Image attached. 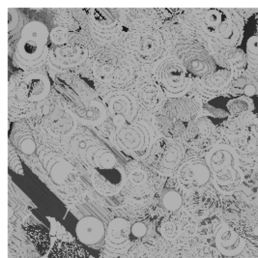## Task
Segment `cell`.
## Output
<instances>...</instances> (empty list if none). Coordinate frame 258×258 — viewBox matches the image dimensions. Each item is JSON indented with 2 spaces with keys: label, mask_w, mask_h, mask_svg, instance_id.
<instances>
[{
  "label": "cell",
  "mask_w": 258,
  "mask_h": 258,
  "mask_svg": "<svg viewBox=\"0 0 258 258\" xmlns=\"http://www.w3.org/2000/svg\"><path fill=\"white\" fill-rule=\"evenodd\" d=\"M175 178L182 188L194 191L206 187L211 182V170L205 158L190 157L179 166Z\"/></svg>",
  "instance_id": "15"
},
{
  "label": "cell",
  "mask_w": 258,
  "mask_h": 258,
  "mask_svg": "<svg viewBox=\"0 0 258 258\" xmlns=\"http://www.w3.org/2000/svg\"><path fill=\"white\" fill-rule=\"evenodd\" d=\"M123 44L137 61L153 64L164 56L167 48V38L156 22L141 18L128 26L123 34Z\"/></svg>",
  "instance_id": "1"
},
{
  "label": "cell",
  "mask_w": 258,
  "mask_h": 258,
  "mask_svg": "<svg viewBox=\"0 0 258 258\" xmlns=\"http://www.w3.org/2000/svg\"><path fill=\"white\" fill-rule=\"evenodd\" d=\"M199 18L203 31L223 47H235L241 43L244 24L236 10L205 9Z\"/></svg>",
  "instance_id": "6"
},
{
  "label": "cell",
  "mask_w": 258,
  "mask_h": 258,
  "mask_svg": "<svg viewBox=\"0 0 258 258\" xmlns=\"http://www.w3.org/2000/svg\"><path fill=\"white\" fill-rule=\"evenodd\" d=\"M13 133L12 141L15 147L23 154L25 158L33 159L35 157L38 145L36 142L32 131L27 125H19Z\"/></svg>",
  "instance_id": "27"
},
{
  "label": "cell",
  "mask_w": 258,
  "mask_h": 258,
  "mask_svg": "<svg viewBox=\"0 0 258 258\" xmlns=\"http://www.w3.org/2000/svg\"><path fill=\"white\" fill-rule=\"evenodd\" d=\"M205 160L211 170L212 185L219 194L232 196L242 188L245 177L234 147L216 144L206 153Z\"/></svg>",
  "instance_id": "2"
},
{
  "label": "cell",
  "mask_w": 258,
  "mask_h": 258,
  "mask_svg": "<svg viewBox=\"0 0 258 258\" xmlns=\"http://www.w3.org/2000/svg\"><path fill=\"white\" fill-rule=\"evenodd\" d=\"M207 110L211 113L213 117L216 118H226L230 116V114L228 113V111L226 109H223V108H218L216 106L208 105L207 106Z\"/></svg>",
  "instance_id": "39"
},
{
  "label": "cell",
  "mask_w": 258,
  "mask_h": 258,
  "mask_svg": "<svg viewBox=\"0 0 258 258\" xmlns=\"http://www.w3.org/2000/svg\"><path fill=\"white\" fill-rule=\"evenodd\" d=\"M243 117H244L243 122L249 129L250 134L258 140V113L253 114L252 112H249L243 115Z\"/></svg>",
  "instance_id": "37"
},
{
  "label": "cell",
  "mask_w": 258,
  "mask_h": 258,
  "mask_svg": "<svg viewBox=\"0 0 258 258\" xmlns=\"http://www.w3.org/2000/svg\"><path fill=\"white\" fill-rule=\"evenodd\" d=\"M246 51L248 62L258 63V36H251L247 39Z\"/></svg>",
  "instance_id": "36"
},
{
  "label": "cell",
  "mask_w": 258,
  "mask_h": 258,
  "mask_svg": "<svg viewBox=\"0 0 258 258\" xmlns=\"http://www.w3.org/2000/svg\"><path fill=\"white\" fill-rule=\"evenodd\" d=\"M71 114L82 125L87 127H99L107 118V110L103 102L90 99L83 101L80 105L67 106Z\"/></svg>",
  "instance_id": "19"
},
{
  "label": "cell",
  "mask_w": 258,
  "mask_h": 258,
  "mask_svg": "<svg viewBox=\"0 0 258 258\" xmlns=\"http://www.w3.org/2000/svg\"><path fill=\"white\" fill-rule=\"evenodd\" d=\"M225 108L230 116L240 117L246 113L252 112L254 110V103L248 97H236L226 103Z\"/></svg>",
  "instance_id": "32"
},
{
  "label": "cell",
  "mask_w": 258,
  "mask_h": 258,
  "mask_svg": "<svg viewBox=\"0 0 258 258\" xmlns=\"http://www.w3.org/2000/svg\"><path fill=\"white\" fill-rule=\"evenodd\" d=\"M44 168L48 179L56 187H68L69 185L78 184L79 174L73 164L66 159L56 154L44 156Z\"/></svg>",
  "instance_id": "17"
},
{
  "label": "cell",
  "mask_w": 258,
  "mask_h": 258,
  "mask_svg": "<svg viewBox=\"0 0 258 258\" xmlns=\"http://www.w3.org/2000/svg\"><path fill=\"white\" fill-rule=\"evenodd\" d=\"M204 188L194 190L195 195L189 200L190 210L198 216H203L211 212L218 202V198L216 195L218 191L216 189H205Z\"/></svg>",
  "instance_id": "28"
},
{
  "label": "cell",
  "mask_w": 258,
  "mask_h": 258,
  "mask_svg": "<svg viewBox=\"0 0 258 258\" xmlns=\"http://www.w3.org/2000/svg\"><path fill=\"white\" fill-rule=\"evenodd\" d=\"M89 57V49L86 43L79 36H74L70 42L61 47L50 48L48 59L59 70L75 69L86 62Z\"/></svg>",
  "instance_id": "14"
},
{
  "label": "cell",
  "mask_w": 258,
  "mask_h": 258,
  "mask_svg": "<svg viewBox=\"0 0 258 258\" xmlns=\"http://www.w3.org/2000/svg\"><path fill=\"white\" fill-rule=\"evenodd\" d=\"M157 141L152 126L143 121H136L117 128L111 137V141L118 150L136 161L147 159Z\"/></svg>",
  "instance_id": "7"
},
{
  "label": "cell",
  "mask_w": 258,
  "mask_h": 258,
  "mask_svg": "<svg viewBox=\"0 0 258 258\" xmlns=\"http://www.w3.org/2000/svg\"><path fill=\"white\" fill-rule=\"evenodd\" d=\"M246 245L245 239L238 234L229 223H222L216 231L215 246L225 257H235L241 254L246 249Z\"/></svg>",
  "instance_id": "18"
},
{
  "label": "cell",
  "mask_w": 258,
  "mask_h": 258,
  "mask_svg": "<svg viewBox=\"0 0 258 258\" xmlns=\"http://www.w3.org/2000/svg\"><path fill=\"white\" fill-rule=\"evenodd\" d=\"M132 224L124 218L112 219L106 226V240L107 245L121 248L129 242Z\"/></svg>",
  "instance_id": "26"
},
{
  "label": "cell",
  "mask_w": 258,
  "mask_h": 258,
  "mask_svg": "<svg viewBox=\"0 0 258 258\" xmlns=\"http://www.w3.org/2000/svg\"><path fill=\"white\" fill-rule=\"evenodd\" d=\"M232 226L258 258V208L250 207L241 211L238 221Z\"/></svg>",
  "instance_id": "22"
},
{
  "label": "cell",
  "mask_w": 258,
  "mask_h": 258,
  "mask_svg": "<svg viewBox=\"0 0 258 258\" xmlns=\"http://www.w3.org/2000/svg\"><path fill=\"white\" fill-rule=\"evenodd\" d=\"M49 40L55 47L65 46L70 42V32L63 26H56L49 32Z\"/></svg>",
  "instance_id": "35"
},
{
  "label": "cell",
  "mask_w": 258,
  "mask_h": 258,
  "mask_svg": "<svg viewBox=\"0 0 258 258\" xmlns=\"http://www.w3.org/2000/svg\"><path fill=\"white\" fill-rule=\"evenodd\" d=\"M113 126L120 128L136 122L139 105L136 98L125 90H115L105 96L103 100Z\"/></svg>",
  "instance_id": "13"
},
{
  "label": "cell",
  "mask_w": 258,
  "mask_h": 258,
  "mask_svg": "<svg viewBox=\"0 0 258 258\" xmlns=\"http://www.w3.org/2000/svg\"><path fill=\"white\" fill-rule=\"evenodd\" d=\"M50 258H89L85 248L77 241H57L52 246Z\"/></svg>",
  "instance_id": "30"
},
{
  "label": "cell",
  "mask_w": 258,
  "mask_h": 258,
  "mask_svg": "<svg viewBox=\"0 0 258 258\" xmlns=\"http://www.w3.org/2000/svg\"><path fill=\"white\" fill-rule=\"evenodd\" d=\"M91 184L102 197L118 196L127 185L128 174L117 157L108 147L102 145L90 161Z\"/></svg>",
  "instance_id": "4"
},
{
  "label": "cell",
  "mask_w": 258,
  "mask_h": 258,
  "mask_svg": "<svg viewBox=\"0 0 258 258\" xmlns=\"http://www.w3.org/2000/svg\"><path fill=\"white\" fill-rule=\"evenodd\" d=\"M136 100L139 106L148 111H159L164 103V89L158 82L145 80L139 84L136 91Z\"/></svg>",
  "instance_id": "21"
},
{
  "label": "cell",
  "mask_w": 258,
  "mask_h": 258,
  "mask_svg": "<svg viewBox=\"0 0 258 258\" xmlns=\"http://www.w3.org/2000/svg\"><path fill=\"white\" fill-rule=\"evenodd\" d=\"M49 31L47 25L33 21L25 24L15 47V60L24 70H36L48 58Z\"/></svg>",
  "instance_id": "5"
},
{
  "label": "cell",
  "mask_w": 258,
  "mask_h": 258,
  "mask_svg": "<svg viewBox=\"0 0 258 258\" xmlns=\"http://www.w3.org/2000/svg\"><path fill=\"white\" fill-rule=\"evenodd\" d=\"M156 75L157 82L164 91L177 97H182L185 94L191 82L184 64L174 57H168L162 61Z\"/></svg>",
  "instance_id": "11"
},
{
  "label": "cell",
  "mask_w": 258,
  "mask_h": 258,
  "mask_svg": "<svg viewBox=\"0 0 258 258\" xmlns=\"http://www.w3.org/2000/svg\"><path fill=\"white\" fill-rule=\"evenodd\" d=\"M198 119L196 105L184 96L165 101L159 110L157 125L165 138H182L190 124Z\"/></svg>",
  "instance_id": "8"
},
{
  "label": "cell",
  "mask_w": 258,
  "mask_h": 258,
  "mask_svg": "<svg viewBox=\"0 0 258 258\" xmlns=\"http://www.w3.org/2000/svg\"><path fill=\"white\" fill-rule=\"evenodd\" d=\"M76 234L80 242L86 246L100 244L106 237V228L104 223L93 216L81 219L76 225Z\"/></svg>",
  "instance_id": "24"
},
{
  "label": "cell",
  "mask_w": 258,
  "mask_h": 258,
  "mask_svg": "<svg viewBox=\"0 0 258 258\" xmlns=\"http://www.w3.org/2000/svg\"><path fill=\"white\" fill-rule=\"evenodd\" d=\"M26 234L39 254L44 255L47 253L50 247V236L44 224L40 223L28 224L26 226Z\"/></svg>",
  "instance_id": "29"
},
{
  "label": "cell",
  "mask_w": 258,
  "mask_h": 258,
  "mask_svg": "<svg viewBox=\"0 0 258 258\" xmlns=\"http://www.w3.org/2000/svg\"><path fill=\"white\" fill-rule=\"evenodd\" d=\"M125 12L120 8H93L89 10V25L95 39L110 43L122 31Z\"/></svg>",
  "instance_id": "10"
},
{
  "label": "cell",
  "mask_w": 258,
  "mask_h": 258,
  "mask_svg": "<svg viewBox=\"0 0 258 258\" xmlns=\"http://www.w3.org/2000/svg\"><path fill=\"white\" fill-rule=\"evenodd\" d=\"M161 203L165 211L174 213L182 208L184 199L180 191H178L177 189L168 188L163 194Z\"/></svg>",
  "instance_id": "33"
},
{
  "label": "cell",
  "mask_w": 258,
  "mask_h": 258,
  "mask_svg": "<svg viewBox=\"0 0 258 258\" xmlns=\"http://www.w3.org/2000/svg\"><path fill=\"white\" fill-rule=\"evenodd\" d=\"M231 94L236 97L251 98L258 93V82L254 78L249 76H243L235 78L229 86Z\"/></svg>",
  "instance_id": "31"
},
{
  "label": "cell",
  "mask_w": 258,
  "mask_h": 258,
  "mask_svg": "<svg viewBox=\"0 0 258 258\" xmlns=\"http://www.w3.org/2000/svg\"><path fill=\"white\" fill-rule=\"evenodd\" d=\"M184 66L204 93L211 88L226 68V64H218L209 54L198 49L185 54Z\"/></svg>",
  "instance_id": "9"
},
{
  "label": "cell",
  "mask_w": 258,
  "mask_h": 258,
  "mask_svg": "<svg viewBox=\"0 0 258 258\" xmlns=\"http://www.w3.org/2000/svg\"><path fill=\"white\" fill-rule=\"evenodd\" d=\"M8 37L10 43L12 41L13 36L17 35L18 33L21 34L22 30L24 29V19L23 15L15 8H8Z\"/></svg>",
  "instance_id": "34"
},
{
  "label": "cell",
  "mask_w": 258,
  "mask_h": 258,
  "mask_svg": "<svg viewBox=\"0 0 258 258\" xmlns=\"http://www.w3.org/2000/svg\"><path fill=\"white\" fill-rule=\"evenodd\" d=\"M78 123L68 107L57 105L45 118L44 127L55 138H67L77 130Z\"/></svg>",
  "instance_id": "20"
},
{
  "label": "cell",
  "mask_w": 258,
  "mask_h": 258,
  "mask_svg": "<svg viewBox=\"0 0 258 258\" xmlns=\"http://www.w3.org/2000/svg\"><path fill=\"white\" fill-rule=\"evenodd\" d=\"M102 142L89 133H78L76 134L70 141V148L73 154L90 170V161L92 155L100 148Z\"/></svg>",
  "instance_id": "25"
},
{
  "label": "cell",
  "mask_w": 258,
  "mask_h": 258,
  "mask_svg": "<svg viewBox=\"0 0 258 258\" xmlns=\"http://www.w3.org/2000/svg\"><path fill=\"white\" fill-rule=\"evenodd\" d=\"M219 139L216 125L206 116L198 118L182 136L183 142L195 151H209Z\"/></svg>",
  "instance_id": "16"
},
{
  "label": "cell",
  "mask_w": 258,
  "mask_h": 258,
  "mask_svg": "<svg viewBox=\"0 0 258 258\" xmlns=\"http://www.w3.org/2000/svg\"><path fill=\"white\" fill-rule=\"evenodd\" d=\"M23 87L26 101L34 104L44 102L51 90L48 77L39 71H32L24 77Z\"/></svg>",
  "instance_id": "23"
},
{
  "label": "cell",
  "mask_w": 258,
  "mask_h": 258,
  "mask_svg": "<svg viewBox=\"0 0 258 258\" xmlns=\"http://www.w3.org/2000/svg\"><path fill=\"white\" fill-rule=\"evenodd\" d=\"M147 231H148L147 225L142 222H136L131 226V234L139 239L143 238L145 235L147 234Z\"/></svg>",
  "instance_id": "38"
},
{
  "label": "cell",
  "mask_w": 258,
  "mask_h": 258,
  "mask_svg": "<svg viewBox=\"0 0 258 258\" xmlns=\"http://www.w3.org/2000/svg\"><path fill=\"white\" fill-rule=\"evenodd\" d=\"M156 169L163 175L175 174L179 166L185 161V147L181 141L169 138L158 139L154 147Z\"/></svg>",
  "instance_id": "12"
},
{
  "label": "cell",
  "mask_w": 258,
  "mask_h": 258,
  "mask_svg": "<svg viewBox=\"0 0 258 258\" xmlns=\"http://www.w3.org/2000/svg\"><path fill=\"white\" fill-rule=\"evenodd\" d=\"M95 79L116 90L129 89L137 81V68L124 50L110 47L97 54L92 63Z\"/></svg>",
  "instance_id": "3"
}]
</instances>
